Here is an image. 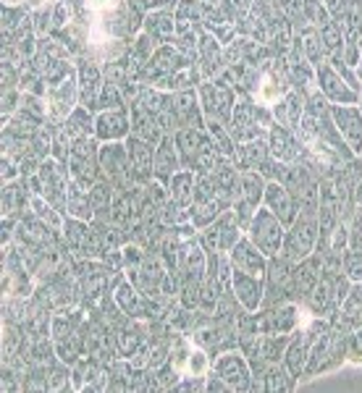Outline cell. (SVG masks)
Returning a JSON list of instances; mask_svg holds the SVG:
<instances>
[{
    "mask_svg": "<svg viewBox=\"0 0 362 393\" xmlns=\"http://www.w3.org/2000/svg\"><path fill=\"white\" fill-rule=\"evenodd\" d=\"M236 291H239V299L244 301L247 309H255L260 301V283L255 281V275H247V278H239L236 281Z\"/></svg>",
    "mask_w": 362,
    "mask_h": 393,
    "instance_id": "cell-14",
    "label": "cell"
},
{
    "mask_svg": "<svg viewBox=\"0 0 362 393\" xmlns=\"http://www.w3.org/2000/svg\"><path fill=\"white\" fill-rule=\"evenodd\" d=\"M129 147H131V160H134V168H137L139 173L150 171V150H147V145H142L139 139H131Z\"/></svg>",
    "mask_w": 362,
    "mask_h": 393,
    "instance_id": "cell-18",
    "label": "cell"
},
{
    "mask_svg": "<svg viewBox=\"0 0 362 393\" xmlns=\"http://www.w3.org/2000/svg\"><path fill=\"white\" fill-rule=\"evenodd\" d=\"M339 128L346 134V139L352 142V150H362V121L354 111H336Z\"/></svg>",
    "mask_w": 362,
    "mask_h": 393,
    "instance_id": "cell-5",
    "label": "cell"
},
{
    "mask_svg": "<svg viewBox=\"0 0 362 393\" xmlns=\"http://www.w3.org/2000/svg\"><path fill=\"white\" fill-rule=\"evenodd\" d=\"M241 184H244V196H247L252 205H255V202L260 199V189H263V181H260V176H255V173H244Z\"/></svg>",
    "mask_w": 362,
    "mask_h": 393,
    "instance_id": "cell-21",
    "label": "cell"
},
{
    "mask_svg": "<svg viewBox=\"0 0 362 393\" xmlns=\"http://www.w3.org/2000/svg\"><path fill=\"white\" fill-rule=\"evenodd\" d=\"M32 3H37V0H32Z\"/></svg>",
    "mask_w": 362,
    "mask_h": 393,
    "instance_id": "cell-23",
    "label": "cell"
},
{
    "mask_svg": "<svg viewBox=\"0 0 362 393\" xmlns=\"http://www.w3.org/2000/svg\"><path fill=\"white\" fill-rule=\"evenodd\" d=\"M103 137H119V134H124L126 131V126H124V116L121 113H108V116H103L100 118V128H97Z\"/></svg>",
    "mask_w": 362,
    "mask_h": 393,
    "instance_id": "cell-17",
    "label": "cell"
},
{
    "mask_svg": "<svg viewBox=\"0 0 362 393\" xmlns=\"http://www.w3.org/2000/svg\"><path fill=\"white\" fill-rule=\"evenodd\" d=\"M312 241H315V223H312L310 215H305L297 226H294V233H292V241H289V252L286 255L292 260H300L310 252Z\"/></svg>",
    "mask_w": 362,
    "mask_h": 393,
    "instance_id": "cell-2",
    "label": "cell"
},
{
    "mask_svg": "<svg viewBox=\"0 0 362 393\" xmlns=\"http://www.w3.org/2000/svg\"><path fill=\"white\" fill-rule=\"evenodd\" d=\"M234 265H236L239 273L255 275V278L265 273V260H263V255H258L252 249V244H247V241H241L239 247H234Z\"/></svg>",
    "mask_w": 362,
    "mask_h": 393,
    "instance_id": "cell-3",
    "label": "cell"
},
{
    "mask_svg": "<svg viewBox=\"0 0 362 393\" xmlns=\"http://www.w3.org/2000/svg\"><path fill=\"white\" fill-rule=\"evenodd\" d=\"M40 176H43V184H45V194L50 196V199H58L60 192H63V187H66V176L58 171V165L45 162Z\"/></svg>",
    "mask_w": 362,
    "mask_h": 393,
    "instance_id": "cell-12",
    "label": "cell"
},
{
    "mask_svg": "<svg viewBox=\"0 0 362 393\" xmlns=\"http://www.w3.org/2000/svg\"><path fill=\"white\" fill-rule=\"evenodd\" d=\"M194 181H192L190 173H179V176H173V184H171V192H173V199L181 202V205H190L192 199H194Z\"/></svg>",
    "mask_w": 362,
    "mask_h": 393,
    "instance_id": "cell-16",
    "label": "cell"
},
{
    "mask_svg": "<svg viewBox=\"0 0 362 393\" xmlns=\"http://www.w3.org/2000/svg\"><path fill=\"white\" fill-rule=\"evenodd\" d=\"M218 372H221V377H224L231 388H244V385H247V370H244V365H241L239 359H234V357L221 359V362H218Z\"/></svg>",
    "mask_w": 362,
    "mask_h": 393,
    "instance_id": "cell-7",
    "label": "cell"
},
{
    "mask_svg": "<svg viewBox=\"0 0 362 393\" xmlns=\"http://www.w3.org/2000/svg\"><path fill=\"white\" fill-rule=\"evenodd\" d=\"M69 210L71 213H77L79 218H89L92 205H89V199H84V194H82V189L79 187L69 189Z\"/></svg>",
    "mask_w": 362,
    "mask_h": 393,
    "instance_id": "cell-19",
    "label": "cell"
},
{
    "mask_svg": "<svg viewBox=\"0 0 362 393\" xmlns=\"http://www.w3.org/2000/svg\"><path fill=\"white\" fill-rule=\"evenodd\" d=\"M268 205H270V210H273L281 221H292L294 207H292V199H289V192H286L284 187H278V184H270V187H268Z\"/></svg>",
    "mask_w": 362,
    "mask_h": 393,
    "instance_id": "cell-6",
    "label": "cell"
},
{
    "mask_svg": "<svg viewBox=\"0 0 362 393\" xmlns=\"http://www.w3.org/2000/svg\"><path fill=\"white\" fill-rule=\"evenodd\" d=\"M349 273H352L354 278H362V260H360V252H354V255L349 257Z\"/></svg>",
    "mask_w": 362,
    "mask_h": 393,
    "instance_id": "cell-22",
    "label": "cell"
},
{
    "mask_svg": "<svg viewBox=\"0 0 362 393\" xmlns=\"http://www.w3.org/2000/svg\"><path fill=\"white\" fill-rule=\"evenodd\" d=\"M158 173L160 176H168V171H176V155H173V147H171V142H163L160 145V150H158Z\"/></svg>",
    "mask_w": 362,
    "mask_h": 393,
    "instance_id": "cell-20",
    "label": "cell"
},
{
    "mask_svg": "<svg viewBox=\"0 0 362 393\" xmlns=\"http://www.w3.org/2000/svg\"><path fill=\"white\" fill-rule=\"evenodd\" d=\"M84 3L87 13L95 18L97 24L108 18V13H119L121 11V0H82Z\"/></svg>",
    "mask_w": 362,
    "mask_h": 393,
    "instance_id": "cell-15",
    "label": "cell"
},
{
    "mask_svg": "<svg viewBox=\"0 0 362 393\" xmlns=\"http://www.w3.org/2000/svg\"><path fill=\"white\" fill-rule=\"evenodd\" d=\"M71 168H74V176L79 181H92V145L82 139L74 150H71Z\"/></svg>",
    "mask_w": 362,
    "mask_h": 393,
    "instance_id": "cell-4",
    "label": "cell"
},
{
    "mask_svg": "<svg viewBox=\"0 0 362 393\" xmlns=\"http://www.w3.org/2000/svg\"><path fill=\"white\" fill-rule=\"evenodd\" d=\"M71 103H74V79H66L60 82L55 89L50 92V105L55 116H66L71 111Z\"/></svg>",
    "mask_w": 362,
    "mask_h": 393,
    "instance_id": "cell-9",
    "label": "cell"
},
{
    "mask_svg": "<svg viewBox=\"0 0 362 393\" xmlns=\"http://www.w3.org/2000/svg\"><path fill=\"white\" fill-rule=\"evenodd\" d=\"M207 239H210V244L216 249H234V244H236V239H239V231H234V226L229 218H224V221L218 223V226H213L210 228V233H207Z\"/></svg>",
    "mask_w": 362,
    "mask_h": 393,
    "instance_id": "cell-8",
    "label": "cell"
},
{
    "mask_svg": "<svg viewBox=\"0 0 362 393\" xmlns=\"http://www.w3.org/2000/svg\"><path fill=\"white\" fill-rule=\"evenodd\" d=\"M103 165H105V171L111 173L113 179H121V176L126 173V168H129V160H126V153H124L119 145H113V147H105Z\"/></svg>",
    "mask_w": 362,
    "mask_h": 393,
    "instance_id": "cell-13",
    "label": "cell"
},
{
    "mask_svg": "<svg viewBox=\"0 0 362 393\" xmlns=\"http://www.w3.org/2000/svg\"><path fill=\"white\" fill-rule=\"evenodd\" d=\"M300 113H302V103L297 94H286V100L278 105V123L286 128H297L300 126Z\"/></svg>",
    "mask_w": 362,
    "mask_h": 393,
    "instance_id": "cell-11",
    "label": "cell"
},
{
    "mask_svg": "<svg viewBox=\"0 0 362 393\" xmlns=\"http://www.w3.org/2000/svg\"><path fill=\"white\" fill-rule=\"evenodd\" d=\"M270 150L276 155L278 160H297L300 157V150L297 145L292 142V137L286 134L284 128H273V134H270Z\"/></svg>",
    "mask_w": 362,
    "mask_h": 393,
    "instance_id": "cell-10",
    "label": "cell"
},
{
    "mask_svg": "<svg viewBox=\"0 0 362 393\" xmlns=\"http://www.w3.org/2000/svg\"><path fill=\"white\" fill-rule=\"evenodd\" d=\"M252 239L265 255H273L281 241V226H278L268 213H258L255 223H252Z\"/></svg>",
    "mask_w": 362,
    "mask_h": 393,
    "instance_id": "cell-1",
    "label": "cell"
}]
</instances>
